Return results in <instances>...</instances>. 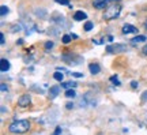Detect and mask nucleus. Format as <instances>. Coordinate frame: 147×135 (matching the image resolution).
Listing matches in <instances>:
<instances>
[{"label": "nucleus", "instance_id": "nucleus-12", "mask_svg": "<svg viewBox=\"0 0 147 135\" xmlns=\"http://www.w3.org/2000/svg\"><path fill=\"white\" fill-rule=\"evenodd\" d=\"M147 38L144 36H136V37H134L131 41L134 42V44H138V42H143V41H146Z\"/></svg>", "mask_w": 147, "mask_h": 135}, {"label": "nucleus", "instance_id": "nucleus-22", "mask_svg": "<svg viewBox=\"0 0 147 135\" xmlns=\"http://www.w3.org/2000/svg\"><path fill=\"white\" fill-rule=\"evenodd\" d=\"M142 101L144 102V101H147V90L146 92H143V94H142Z\"/></svg>", "mask_w": 147, "mask_h": 135}, {"label": "nucleus", "instance_id": "nucleus-9", "mask_svg": "<svg viewBox=\"0 0 147 135\" xmlns=\"http://www.w3.org/2000/svg\"><path fill=\"white\" fill-rule=\"evenodd\" d=\"M59 93H60V88H59V86H52V88H51V90H49V96H51V98L57 97Z\"/></svg>", "mask_w": 147, "mask_h": 135}, {"label": "nucleus", "instance_id": "nucleus-10", "mask_svg": "<svg viewBox=\"0 0 147 135\" xmlns=\"http://www.w3.org/2000/svg\"><path fill=\"white\" fill-rule=\"evenodd\" d=\"M76 86H78L76 82H63L61 83V88H64V89H75Z\"/></svg>", "mask_w": 147, "mask_h": 135}, {"label": "nucleus", "instance_id": "nucleus-5", "mask_svg": "<svg viewBox=\"0 0 147 135\" xmlns=\"http://www.w3.org/2000/svg\"><path fill=\"white\" fill-rule=\"evenodd\" d=\"M138 29L135 26H132V25H124L123 26V33L124 34H129V33H136Z\"/></svg>", "mask_w": 147, "mask_h": 135}, {"label": "nucleus", "instance_id": "nucleus-6", "mask_svg": "<svg viewBox=\"0 0 147 135\" xmlns=\"http://www.w3.org/2000/svg\"><path fill=\"white\" fill-rule=\"evenodd\" d=\"M0 70H1L3 73L10 70V62H8L7 59H1V62H0Z\"/></svg>", "mask_w": 147, "mask_h": 135}, {"label": "nucleus", "instance_id": "nucleus-17", "mask_svg": "<svg viewBox=\"0 0 147 135\" xmlns=\"http://www.w3.org/2000/svg\"><path fill=\"white\" fill-rule=\"evenodd\" d=\"M56 3H59V4H67V5H69L68 4V0H55Z\"/></svg>", "mask_w": 147, "mask_h": 135}, {"label": "nucleus", "instance_id": "nucleus-26", "mask_svg": "<svg viewBox=\"0 0 147 135\" xmlns=\"http://www.w3.org/2000/svg\"><path fill=\"white\" fill-rule=\"evenodd\" d=\"M142 52H143V55H146V56H147V44H146V45H144V47H143Z\"/></svg>", "mask_w": 147, "mask_h": 135}, {"label": "nucleus", "instance_id": "nucleus-4", "mask_svg": "<svg viewBox=\"0 0 147 135\" xmlns=\"http://www.w3.org/2000/svg\"><path fill=\"white\" fill-rule=\"evenodd\" d=\"M30 102H32V98H30V96H29V94H22L21 97L18 98V105H19V107H22V108H26V107H29V105H30Z\"/></svg>", "mask_w": 147, "mask_h": 135}, {"label": "nucleus", "instance_id": "nucleus-15", "mask_svg": "<svg viewBox=\"0 0 147 135\" xmlns=\"http://www.w3.org/2000/svg\"><path fill=\"white\" fill-rule=\"evenodd\" d=\"M94 27V25H93V22H90V21H87L86 23H84V30L86 31H90L91 29Z\"/></svg>", "mask_w": 147, "mask_h": 135}, {"label": "nucleus", "instance_id": "nucleus-3", "mask_svg": "<svg viewBox=\"0 0 147 135\" xmlns=\"http://www.w3.org/2000/svg\"><path fill=\"white\" fill-rule=\"evenodd\" d=\"M127 51V45L123 44H115V45H108L106 47V52L109 53H120V52H125Z\"/></svg>", "mask_w": 147, "mask_h": 135}, {"label": "nucleus", "instance_id": "nucleus-24", "mask_svg": "<svg viewBox=\"0 0 147 135\" xmlns=\"http://www.w3.org/2000/svg\"><path fill=\"white\" fill-rule=\"evenodd\" d=\"M72 75L75 78H82L83 77V74H80V73H72Z\"/></svg>", "mask_w": 147, "mask_h": 135}, {"label": "nucleus", "instance_id": "nucleus-23", "mask_svg": "<svg viewBox=\"0 0 147 135\" xmlns=\"http://www.w3.org/2000/svg\"><path fill=\"white\" fill-rule=\"evenodd\" d=\"M131 86H132V89H136L138 86H139V83H138L136 81H132V82H131Z\"/></svg>", "mask_w": 147, "mask_h": 135}, {"label": "nucleus", "instance_id": "nucleus-25", "mask_svg": "<svg viewBox=\"0 0 147 135\" xmlns=\"http://www.w3.org/2000/svg\"><path fill=\"white\" fill-rule=\"evenodd\" d=\"M65 108H67V109H72L74 108V104H72V102H67V104H65Z\"/></svg>", "mask_w": 147, "mask_h": 135}, {"label": "nucleus", "instance_id": "nucleus-28", "mask_svg": "<svg viewBox=\"0 0 147 135\" xmlns=\"http://www.w3.org/2000/svg\"><path fill=\"white\" fill-rule=\"evenodd\" d=\"M144 27H146V30H147V21L144 22Z\"/></svg>", "mask_w": 147, "mask_h": 135}, {"label": "nucleus", "instance_id": "nucleus-21", "mask_svg": "<svg viewBox=\"0 0 147 135\" xmlns=\"http://www.w3.org/2000/svg\"><path fill=\"white\" fill-rule=\"evenodd\" d=\"M45 48H47V49H51V48H53V42L52 41H48L47 44H45Z\"/></svg>", "mask_w": 147, "mask_h": 135}, {"label": "nucleus", "instance_id": "nucleus-18", "mask_svg": "<svg viewBox=\"0 0 147 135\" xmlns=\"http://www.w3.org/2000/svg\"><path fill=\"white\" fill-rule=\"evenodd\" d=\"M110 81H112V82H113V83H116L117 86L120 85V82H119V79H117V77H112V78H110Z\"/></svg>", "mask_w": 147, "mask_h": 135}, {"label": "nucleus", "instance_id": "nucleus-11", "mask_svg": "<svg viewBox=\"0 0 147 135\" xmlns=\"http://www.w3.org/2000/svg\"><path fill=\"white\" fill-rule=\"evenodd\" d=\"M65 97H67V98H75V97H76L75 90H74V89H67V90H65Z\"/></svg>", "mask_w": 147, "mask_h": 135}, {"label": "nucleus", "instance_id": "nucleus-27", "mask_svg": "<svg viewBox=\"0 0 147 135\" xmlns=\"http://www.w3.org/2000/svg\"><path fill=\"white\" fill-rule=\"evenodd\" d=\"M0 40H1V44H4V34H0Z\"/></svg>", "mask_w": 147, "mask_h": 135}, {"label": "nucleus", "instance_id": "nucleus-20", "mask_svg": "<svg viewBox=\"0 0 147 135\" xmlns=\"http://www.w3.org/2000/svg\"><path fill=\"white\" fill-rule=\"evenodd\" d=\"M98 1H102V3L109 4V3H116V1H119V0H98Z\"/></svg>", "mask_w": 147, "mask_h": 135}, {"label": "nucleus", "instance_id": "nucleus-29", "mask_svg": "<svg viewBox=\"0 0 147 135\" xmlns=\"http://www.w3.org/2000/svg\"><path fill=\"white\" fill-rule=\"evenodd\" d=\"M53 135H60V134H59V132H55V134H53Z\"/></svg>", "mask_w": 147, "mask_h": 135}, {"label": "nucleus", "instance_id": "nucleus-1", "mask_svg": "<svg viewBox=\"0 0 147 135\" xmlns=\"http://www.w3.org/2000/svg\"><path fill=\"white\" fill-rule=\"evenodd\" d=\"M29 128H30L29 120H15V121L11 123L10 127H8V130H10L12 134H23V132L29 131Z\"/></svg>", "mask_w": 147, "mask_h": 135}, {"label": "nucleus", "instance_id": "nucleus-16", "mask_svg": "<svg viewBox=\"0 0 147 135\" xmlns=\"http://www.w3.org/2000/svg\"><path fill=\"white\" fill-rule=\"evenodd\" d=\"M69 41H71V36H67V34H65V36H63V42H64V44H68Z\"/></svg>", "mask_w": 147, "mask_h": 135}, {"label": "nucleus", "instance_id": "nucleus-14", "mask_svg": "<svg viewBox=\"0 0 147 135\" xmlns=\"http://www.w3.org/2000/svg\"><path fill=\"white\" fill-rule=\"evenodd\" d=\"M0 14H1V16L7 15V14H8V7H7V5H1V7H0Z\"/></svg>", "mask_w": 147, "mask_h": 135}, {"label": "nucleus", "instance_id": "nucleus-13", "mask_svg": "<svg viewBox=\"0 0 147 135\" xmlns=\"http://www.w3.org/2000/svg\"><path fill=\"white\" fill-rule=\"evenodd\" d=\"M53 78L56 79V81H59V82H63V79H64V75L61 73H60V71H56V73H55V75H53Z\"/></svg>", "mask_w": 147, "mask_h": 135}, {"label": "nucleus", "instance_id": "nucleus-8", "mask_svg": "<svg viewBox=\"0 0 147 135\" xmlns=\"http://www.w3.org/2000/svg\"><path fill=\"white\" fill-rule=\"evenodd\" d=\"M89 70H90V73L93 74H98L101 71V67H100V64H97V63H93V64H90L89 66Z\"/></svg>", "mask_w": 147, "mask_h": 135}, {"label": "nucleus", "instance_id": "nucleus-19", "mask_svg": "<svg viewBox=\"0 0 147 135\" xmlns=\"http://www.w3.org/2000/svg\"><path fill=\"white\" fill-rule=\"evenodd\" d=\"M0 89H1V92L4 93V92H8V88L5 86V83H1V86H0Z\"/></svg>", "mask_w": 147, "mask_h": 135}, {"label": "nucleus", "instance_id": "nucleus-7", "mask_svg": "<svg viewBox=\"0 0 147 135\" xmlns=\"http://www.w3.org/2000/svg\"><path fill=\"white\" fill-rule=\"evenodd\" d=\"M87 18V15H86V12H83V11H76L75 12V15H74V19L75 21H83V19H86Z\"/></svg>", "mask_w": 147, "mask_h": 135}, {"label": "nucleus", "instance_id": "nucleus-2", "mask_svg": "<svg viewBox=\"0 0 147 135\" xmlns=\"http://www.w3.org/2000/svg\"><path fill=\"white\" fill-rule=\"evenodd\" d=\"M121 12V7L119 4H112L109 5L108 8L105 10V12H104V19H108V21H110V19H116L117 16L120 15Z\"/></svg>", "mask_w": 147, "mask_h": 135}]
</instances>
